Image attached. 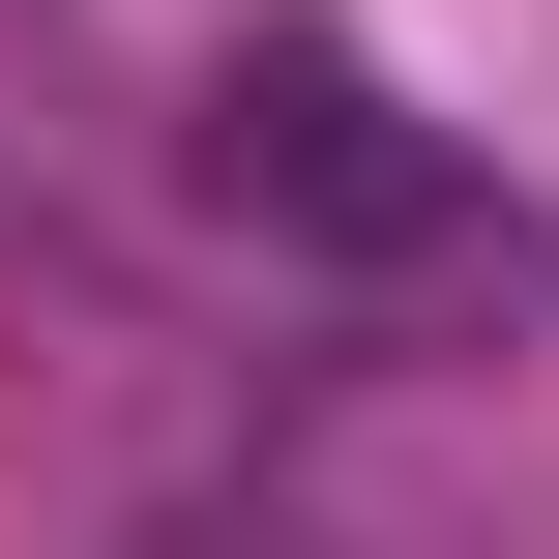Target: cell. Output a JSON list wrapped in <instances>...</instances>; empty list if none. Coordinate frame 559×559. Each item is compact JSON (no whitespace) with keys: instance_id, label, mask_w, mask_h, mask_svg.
<instances>
[{"instance_id":"6da1fadb","label":"cell","mask_w":559,"mask_h":559,"mask_svg":"<svg viewBox=\"0 0 559 559\" xmlns=\"http://www.w3.org/2000/svg\"><path fill=\"white\" fill-rule=\"evenodd\" d=\"M206 206L236 236H295L324 295H442V324H501V295H559V236L354 59V29H236L206 59Z\"/></svg>"}]
</instances>
